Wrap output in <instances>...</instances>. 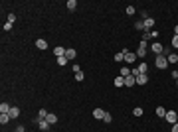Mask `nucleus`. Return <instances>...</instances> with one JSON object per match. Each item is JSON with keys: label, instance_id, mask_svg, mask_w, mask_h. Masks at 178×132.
Segmentation results:
<instances>
[{"label": "nucleus", "instance_id": "20", "mask_svg": "<svg viewBox=\"0 0 178 132\" xmlns=\"http://www.w3.org/2000/svg\"><path fill=\"white\" fill-rule=\"evenodd\" d=\"M46 120L50 122V124H56V122H57V116H56V114H48V116H46Z\"/></svg>", "mask_w": 178, "mask_h": 132}, {"label": "nucleus", "instance_id": "24", "mask_svg": "<svg viewBox=\"0 0 178 132\" xmlns=\"http://www.w3.org/2000/svg\"><path fill=\"white\" fill-rule=\"evenodd\" d=\"M123 59H125V53H123V51L121 53H115V61H117V63H121Z\"/></svg>", "mask_w": 178, "mask_h": 132}, {"label": "nucleus", "instance_id": "25", "mask_svg": "<svg viewBox=\"0 0 178 132\" xmlns=\"http://www.w3.org/2000/svg\"><path fill=\"white\" fill-rule=\"evenodd\" d=\"M137 69H139V73H146V69H148V65H146V63H141V65L137 67Z\"/></svg>", "mask_w": 178, "mask_h": 132}, {"label": "nucleus", "instance_id": "17", "mask_svg": "<svg viewBox=\"0 0 178 132\" xmlns=\"http://www.w3.org/2000/svg\"><path fill=\"white\" fill-rule=\"evenodd\" d=\"M166 59H168V63H178V53H170V55H166Z\"/></svg>", "mask_w": 178, "mask_h": 132}, {"label": "nucleus", "instance_id": "34", "mask_svg": "<svg viewBox=\"0 0 178 132\" xmlns=\"http://www.w3.org/2000/svg\"><path fill=\"white\" fill-rule=\"evenodd\" d=\"M172 47H178V36L172 38Z\"/></svg>", "mask_w": 178, "mask_h": 132}, {"label": "nucleus", "instance_id": "23", "mask_svg": "<svg viewBox=\"0 0 178 132\" xmlns=\"http://www.w3.org/2000/svg\"><path fill=\"white\" fill-rule=\"evenodd\" d=\"M129 75H131V69H129V67H123L121 69V77H129Z\"/></svg>", "mask_w": 178, "mask_h": 132}, {"label": "nucleus", "instance_id": "38", "mask_svg": "<svg viewBox=\"0 0 178 132\" xmlns=\"http://www.w3.org/2000/svg\"><path fill=\"white\" fill-rule=\"evenodd\" d=\"M176 85H178V79H176Z\"/></svg>", "mask_w": 178, "mask_h": 132}, {"label": "nucleus", "instance_id": "22", "mask_svg": "<svg viewBox=\"0 0 178 132\" xmlns=\"http://www.w3.org/2000/svg\"><path fill=\"white\" fill-rule=\"evenodd\" d=\"M75 6H77L75 0H67V10H75Z\"/></svg>", "mask_w": 178, "mask_h": 132}, {"label": "nucleus", "instance_id": "35", "mask_svg": "<svg viewBox=\"0 0 178 132\" xmlns=\"http://www.w3.org/2000/svg\"><path fill=\"white\" fill-rule=\"evenodd\" d=\"M14 132H26V128H24V126H18V128H16Z\"/></svg>", "mask_w": 178, "mask_h": 132}, {"label": "nucleus", "instance_id": "13", "mask_svg": "<svg viewBox=\"0 0 178 132\" xmlns=\"http://www.w3.org/2000/svg\"><path fill=\"white\" fill-rule=\"evenodd\" d=\"M66 57L67 59H75V57H77V51H75L73 47H69V49L66 51Z\"/></svg>", "mask_w": 178, "mask_h": 132}, {"label": "nucleus", "instance_id": "37", "mask_svg": "<svg viewBox=\"0 0 178 132\" xmlns=\"http://www.w3.org/2000/svg\"><path fill=\"white\" fill-rule=\"evenodd\" d=\"M174 36H178V24L174 26Z\"/></svg>", "mask_w": 178, "mask_h": 132}, {"label": "nucleus", "instance_id": "11", "mask_svg": "<svg viewBox=\"0 0 178 132\" xmlns=\"http://www.w3.org/2000/svg\"><path fill=\"white\" fill-rule=\"evenodd\" d=\"M48 114H50V112H48L46 109H40V110H38V116H36V120H46V116H48Z\"/></svg>", "mask_w": 178, "mask_h": 132}, {"label": "nucleus", "instance_id": "2", "mask_svg": "<svg viewBox=\"0 0 178 132\" xmlns=\"http://www.w3.org/2000/svg\"><path fill=\"white\" fill-rule=\"evenodd\" d=\"M170 124H176L178 122V114H176V110H166V116H164Z\"/></svg>", "mask_w": 178, "mask_h": 132}, {"label": "nucleus", "instance_id": "10", "mask_svg": "<svg viewBox=\"0 0 178 132\" xmlns=\"http://www.w3.org/2000/svg\"><path fill=\"white\" fill-rule=\"evenodd\" d=\"M133 85H137V79H135L133 75L125 77V87H133Z\"/></svg>", "mask_w": 178, "mask_h": 132}, {"label": "nucleus", "instance_id": "19", "mask_svg": "<svg viewBox=\"0 0 178 132\" xmlns=\"http://www.w3.org/2000/svg\"><path fill=\"white\" fill-rule=\"evenodd\" d=\"M10 122V114H0V124H8Z\"/></svg>", "mask_w": 178, "mask_h": 132}, {"label": "nucleus", "instance_id": "33", "mask_svg": "<svg viewBox=\"0 0 178 132\" xmlns=\"http://www.w3.org/2000/svg\"><path fill=\"white\" fill-rule=\"evenodd\" d=\"M8 22H10V24L16 22V16H14V14H8Z\"/></svg>", "mask_w": 178, "mask_h": 132}, {"label": "nucleus", "instance_id": "26", "mask_svg": "<svg viewBox=\"0 0 178 132\" xmlns=\"http://www.w3.org/2000/svg\"><path fill=\"white\" fill-rule=\"evenodd\" d=\"M66 63H67V57H66V55H63V57H57V65H61V67H63Z\"/></svg>", "mask_w": 178, "mask_h": 132}, {"label": "nucleus", "instance_id": "6", "mask_svg": "<svg viewBox=\"0 0 178 132\" xmlns=\"http://www.w3.org/2000/svg\"><path fill=\"white\" fill-rule=\"evenodd\" d=\"M66 47H61V45H57V47H54V55H56V57H63V55H66Z\"/></svg>", "mask_w": 178, "mask_h": 132}, {"label": "nucleus", "instance_id": "5", "mask_svg": "<svg viewBox=\"0 0 178 132\" xmlns=\"http://www.w3.org/2000/svg\"><path fill=\"white\" fill-rule=\"evenodd\" d=\"M50 126H52V124H50L48 120H38V128H40L42 132H48V130H50Z\"/></svg>", "mask_w": 178, "mask_h": 132}, {"label": "nucleus", "instance_id": "14", "mask_svg": "<svg viewBox=\"0 0 178 132\" xmlns=\"http://www.w3.org/2000/svg\"><path fill=\"white\" fill-rule=\"evenodd\" d=\"M143 24H145V30H146V32H148V30H150V28L155 26V20H152V18H146V20H145V22H143Z\"/></svg>", "mask_w": 178, "mask_h": 132}, {"label": "nucleus", "instance_id": "39", "mask_svg": "<svg viewBox=\"0 0 178 132\" xmlns=\"http://www.w3.org/2000/svg\"><path fill=\"white\" fill-rule=\"evenodd\" d=\"M176 73H178V69H176Z\"/></svg>", "mask_w": 178, "mask_h": 132}, {"label": "nucleus", "instance_id": "27", "mask_svg": "<svg viewBox=\"0 0 178 132\" xmlns=\"http://www.w3.org/2000/svg\"><path fill=\"white\" fill-rule=\"evenodd\" d=\"M133 114H135V116H143V109H141V107H137V109L133 110Z\"/></svg>", "mask_w": 178, "mask_h": 132}, {"label": "nucleus", "instance_id": "16", "mask_svg": "<svg viewBox=\"0 0 178 132\" xmlns=\"http://www.w3.org/2000/svg\"><path fill=\"white\" fill-rule=\"evenodd\" d=\"M8 114H10V118H18V114H20V109H16V107H12Z\"/></svg>", "mask_w": 178, "mask_h": 132}, {"label": "nucleus", "instance_id": "36", "mask_svg": "<svg viewBox=\"0 0 178 132\" xmlns=\"http://www.w3.org/2000/svg\"><path fill=\"white\" fill-rule=\"evenodd\" d=\"M170 132H178V122H176V124H172V130H170Z\"/></svg>", "mask_w": 178, "mask_h": 132}, {"label": "nucleus", "instance_id": "15", "mask_svg": "<svg viewBox=\"0 0 178 132\" xmlns=\"http://www.w3.org/2000/svg\"><path fill=\"white\" fill-rule=\"evenodd\" d=\"M137 57L145 59V57H146V47H141V45H139V51H137Z\"/></svg>", "mask_w": 178, "mask_h": 132}, {"label": "nucleus", "instance_id": "9", "mask_svg": "<svg viewBox=\"0 0 178 132\" xmlns=\"http://www.w3.org/2000/svg\"><path fill=\"white\" fill-rule=\"evenodd\" d=\"M10 109H12V107L6 103V101H4V103L0 105V114H8V112H10Z\"/></svg>", "mask_w": 178, "mask_h": 132}, {"label": "nucleus", "instance_id": "8", "mask_svg": "<svg viewBox=\"0 0 178 132\" xmlns=\"http://www.w3.org/2000/svg\"><path fill=\"white\" fill-rule=\"evenodd\" d=\"M36 47H38V49H46V47H48V42H46L44 38H38V40H36Z\"/></svg>", "mask_w": 178, "mask_h": 132}, {"label": "nucleus", "instance_id": "21", "mask_svg": "<svg viewBox=\"0 0 178 132\" xmlns=\"http://www.w3.org/2000/svg\"><path fill=\"white\" fill-rule=\"evenodd\" d=\"M156 116H162V118H164V116H166V109L158 107V109H156Z\"/></svg>", "mask_w": 178, "mask_h": 132}, {"label": "nucleus", "instance_id": "4", "mask_svg": "<svg viewBox=\"0 0 178 132\" xmlns=\"http://www.w3.org/2000/svg\"><path fill=\"white\" fill-rule=\"evenodd\" d=\"M137 85H146V81H148V75L146 73H141V75H137Z\"/></svg>", "mask_w": 178, "mask_h": 132}, {"label": "nucleus", "instance_id": "29", "mask_svg": "<svg viewBox=\"0 0 178 132\" xmlns=\"http://www.w3.org/2000/svg\"><path fill=\"white\" fill-rule=\"evenodd\" d=\"M135 12H137V10H135V6H127V14H129V16H133Z\"/></svg>", "mask_w": 178, "mask_h": 132}, {"label": "nucleus", "instance_id": "12", "mask_svg": "<svg viewBox=\"0 0 178 132\" xmlns=\"http://www.w3.org/2000/svg\"><path fill=\"white\" fill-rule=\"evenodd\" d=\"M155 53H158V55H162V51H164V47H162V44H152V47H150Z\"/></svg>", "mask_w": 178, "mask_h": 132}, {"label": "nucleus", "instance_id": "18", "mask_svg": "<svg viewBox=\"0 0 178 132\" xmlns=\"http://www.w3.org/2000/svg\"><path fill=\"white\" fill-rule=\"evenodd\" d=\"M115 87H125V77L119 75V77L115 79Z\"/></svg>", "mask_w": 178, "mask_h": 132}, {"label": "nucleus", "instance_id": "32", "mask_svg": "<svg viewBox=\"0 0 178 132\" xmlns=\"http://www.w3.org/2000/svg\"><path fill=\"white\" fill-rule=\"evenodd\" d=\"M135 28H137V30H145V24H143V22H137V24H135Z\"/></svg>", "mask_w": 178, "mask_h": 132}, {"label": "nucleus", "instance_id": "28", "mask_svg": "<svg viewBox=\"0 0 178 132\" xmlns=\"http://www.w3.org/2000/svg\"><path fill=\"white\" fill-rule=\"evenodd\" d=\"M111 120H113V116L109 114V112H105V116H103V122H107V124H109Z\"/></svg>", "mask_w": 178, "mask_h": 132}, {"label": "nucleus", "instance_id": "30", "mask_svg": "<svg viewBox=\"0 0 178 132\" xmlns=\"http://www.w3.org/2000/svg\"><path fill=\"white\" fill-rule=\"evenodd\" d=\"M12 30V24L10 22H4V32H10Z\"/></svg>", "mask_w": 178, "mask_h": 132}, {"label": "nucleus", "instance_id": "31", "mask_svg": "<svg viewBox=\"0 0 178 132\" xmlns=\"http://www.w3.org/2000/svg\"><path fill=\"white\" fill-rule=\"evenodd\" d=\"M75 79H77V81H83V71H77V73H75Z\"/></svg>", "mask_w": 178, "mask_h": 132}, {"label": "nucleus", "instance_id": "3", "mask_svg": "<svg viewBox=\"0 0 178 132\" xmlns=\"http://www.w3.org/2000/svg\"><path fill=\"white\" fill-rule=\"evenodd\" d=\"M123 53H125V61L127 63H133L135 59H137V53H131L129 49H123Z\"/></svg>", "mask_w": 178, "mask_h": 132}, {"label": "nucleus", "instance_id": "7", "mask_svg": "<svg viewBox=\"0 0 178 132\" xmlns=\"http://www.w3.org/2000/svg\"><path fill=\"white\" fill-rule=\"evenodd\" d=\"M103 116H105V110H103V109H95V110H93V118L103 120Z\"/></svg>", "mask_w": 178, "mask_h": 132}, {"label": "nucleus", "instance_id": "1", "mask_svg": "<svg viewBox=\"0 0 178 132\" xmlns=\"http://www.w3.org/2000/svg\"><path fill=\"white\" fill-rule=\"evenodd\" d=\"M155 65L158 67V69H166V67H168V59H166V55H156Z\"/></svg>", "mask_w": 178, "mask_h": 132}]
</instances>
